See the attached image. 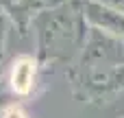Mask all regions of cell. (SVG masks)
Segmentation results:
<instances>
[{
  "label": "cell",
  "instance_id": "cell-1",
  "mask_svg": "<svg viewBox=\"0 0 124 118\" xmlns=\"http://www.w3.org/2000/svg\"><path fill=\"white\" fill-rule=\"evenodd\" d=\"M35 74H37V64L31 57H20L13 68H11V90L15 94H28L35 85Z\"/></svg>",
  "mask_w": 124,
  "mask_h": 118
},
{
  "label": "cell",
  "instance_id": "cell-2",
  "mask_svg": "<svg viewBox=\"0 0 124 118\" xmlns=\"http://www.w3.org/2000/svg\"><path fill=\"white\" fill-rule=\"evenodd\" d=\"M92 11H94V18H96L100 24H109V26L124 28V18H118L113 11H109V9H102V7H98V4H94V7H92Z\"/></svg>",
  "mask_w": 124,
  "mask_h": 118
},
{
  "label": "cell",
  "instance_id": "cell-3",
  "mask_svg": "<svg viewBox=\"0 0 124 118\" xmlns=\"http://www.w3.org/2000/svg\"><path fill=\"white\" fill-rule=\"evenodd\" d=\"M4 118H26V116H24L22 109H17V107H9V109L4 112Z\"/></svg>",
  "mask_w": 124,
  "mask_h": 118
}]
</instances>
